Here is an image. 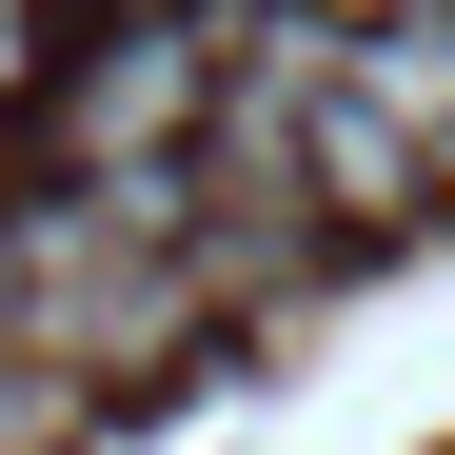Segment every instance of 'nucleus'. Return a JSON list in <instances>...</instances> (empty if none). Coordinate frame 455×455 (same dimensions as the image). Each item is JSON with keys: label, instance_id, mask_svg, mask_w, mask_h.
I'll list each match as a JSON object with an SVG mask.
<instances>
[{"label": "nucleus", "instance_id": "nucleus-3", "mask_svg": "<svg viewBox=\"0 0 455 455\" xmlns=\"http://www.w3.org/2000/svg\"><path fill=\"white\" fill-rule=\"evenodd\" d=\"M337 80H356V100L396 119L435 179H455V0H376V20L337 40Z\"/></svg>", "mask_w": 455, "mask_h": 455}, {"label": "nucleus", "instance_id": "nucleus-4", "mask_svg": "<svg viewBox=\"0 0 455 455\" xmlns=\"http://www.w3.org/2000/svg\"><path fill=\"white\" fill-rule=\"evenodd\" d=\"M0 455H80V376H40V356H0Z\"/></svg>", "mask_w": 455, "mask_h": 455}, {"label": "nucleus", "instance_id": "nucleus-1", "mask_svg": "<svg viewBox=\"0 0 455 455\" xmlns=\"http://www.w3.org/2000/svg\"><path fill=\"white\" fill-rule=\"evenodd\" d=\"M218 60L179 0H139V20H100L80 60L40 80V179L60 198H119L139 238H198V139H218Z\"/></svg>", "mask_w": 455, "mask_h": 455}, {"label": "nucleus", "instance_id": "nucleus-2", "mask_svg": "<svg viewBox=\"0 0 455 455\" xmlns=\"http://www.w3.org/2000/svg\"><path fill=\"white\" fill-rule=\"evenodd\" d=\"M198 337V277L179 238H139L119 198H0V356H40V376H139V356H179Z\"/></svg>", "mask_w": 455, "mask_h": 455}]
</instances>
